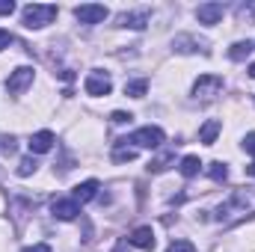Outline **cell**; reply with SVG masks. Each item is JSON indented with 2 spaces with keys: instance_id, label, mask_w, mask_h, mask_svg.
<instances>
[{
  "instance_id": "1",
  "label": "cell",
  "mask_w": 255,
  "mask_h": 252,
  "mask_svg": "<svg viewBox=\"0 0 255 252\" xmlns=\"http://www.w3.org/2000/svg\"><path fill=\"white\" fill-rule=\"evenodd\" d=\"M54 18H57V6H51V3H30L21 9V24L27 30H42Z\"/></svg>"
},
{
  "instance_id": "2",
  "label": "cell",
  "mask_w": 255,
  "mask_h": 252,
  "mask_svg": "<svg viewBox=\"0 0 255 252\" xmlns=\"http://www.w3.org/2000/svg\"><path fill=\"white\" fill-rule=\"evenodd\" d=\"M163 139H166V133L157 125H145V127H136L125 142H133V148H160Z\"/></svg>"
},
{
  "instance_id": "3",
  "label": "cell",
  "mask_w": 255,
  "mask_h": 252,
  "mask_svg": "<svg viewBox=\"0 0 255 252\" xmlns=\"http://www.w3.org/2000/svg\"><path fill=\"white\" fill-rule=\"evenodd\" d=\"M33 77H36V71H33L30 65H18V68L9 74V80H6V92H9V95H21L24 89L33 86Z\"/></svg>"
},
{
  "instance_id": "4",
  "label": "cell",
  "mask_w": 255,
  "mask_h": 252,
  "mask_svg": "<svg viewBox=\"0 0 255 252\" xmlns=\"http://www.w3.org/2000/svg\"><path fill=\"white\" fill-rule=\"evenodd\" d=\"M83 89H86V95H95V98H98V95H110L113 80H110V74H107V71L95 68V71H89V74H86Z\"/></svg>"
},
{
  "instance_id": "5",
  "label": "cell",
  "mask_w": 255,
  "mask_h": 252,
  "mask_svg": "<svg viewBox=\"0 0 255 252\" xmlns=\"http://www.w3.org/2000/svg\"><path fill=\"white\" fill-rule=\"evenodd\" d=\"M172 51L175 54H208V39H199L193 33H178L172 39Z\"/></svg>"
},
{
  "instance_id": "6",
  "label": "cell",
  "mask_w": 255,
  "mask_h": 252,
  "mask_svg": "<svg viewBox=\"0 0 255 252\" xmlns=\"http://www.w3.org/2000/svg\"><path fill=\"white\" fill-rule=\"evenodd\" d=\"M220 89H223V77H217V74H202L196 83H193V98L199 101H208V98H214V95H220Z\"/></svg>"
},
{
  "instance_id": "7",
  "label": "cell",
  "mask_w": 255,
  "mask_h": 252,
  "mask_svg": "<svg viewBox=\"0 0 255 252\" xmlns=\"http://www.w3.org/2000/svg\"><path fill=\"white\" fill-rule=\"evenodd\" d=\"M107 15H110V9L101 3H83L74 9V18L80 24H101V21H107Z\"/></svg>"
},
{
  "instance_id": "8",
  "label": "cell",
  "mask_w": 255,
  "mask_h": 252,
  "mask_svg": "<svg viewBox=\"0 0 255 252\" xmlns=\"http://www.w3.org/2000/svg\"><path fill=\"white\" fill-rule=\"evenodd\" d=\"M151 12L148 9H136V12H122L116 18V27H125V30H145Z\"/></svg>"
},
{
  "instance_id": "9",
  "label": "cell",
  "mask_w": 255,
  "mask_h": 252,
  "mask_svg": "<svg viewBox=\"0 0 255 252\" xmlns=\"http://www.w3.org/2000/svg\"><path fill=\"white\" fill-rule=\"evenodd\" d=\"M51 214H54L57 220H63V223H71V220H77V214H80V205H77L74 199H54V205H51Z\"/></svg>"
},
{
  "instance_id": "10",
  "label": "cell",
  "mask_w": 255,
  "mask_h": 252,
  "mask_svg": "<svg viewBox=\"0 0 255 252\" xmlns=\"http://www.w3.org/2000/svg\"><path fill=\"white\" fill-rule=\"evenodd\" d=\"M223 12H226L223 3H202V6H196V21L199 24H217L223 18Z\"/></svg>"
},
{
  "instance_id": "11",
  "label": "cell",
  "mask_w": 255,
  "mask_h": 252,
  "mask_svg": "<svg viewBox=\"0 0 255 252\" xmlns=\"http://www.w3.org/2000/svg\"><path fill=\"white\" fill-rule=\"evenodd\" d=\"M98 187H101V184H98L95 178H89V181H80L77 187L71 190V199H74L77 205H86V202H92V199L98 196Z\"/></svg>"
},
{
  "instance_id": "12",
  "label": "cell",
  "mask_w": 255,
  "mask_h": 252,
  "mask_svg": "<svg viewBox=\"0 0 255 252\" xmlns=\"http://www.w3.org/2000/svg\"><path fill=\"white\" fill-rule=\"evenodd\" d=\"M54 133L51 130H36L33 136H30V154H45V151H51L54 148Z\"/></svg>"
},
{
  "instance_id": "13",
  "label": "cell",
  "mask_w": 255,
  "mask_h": 252,
  "mask_svg": "<svg viewBox=\"0 0 255 252\" xmlns=\"http://www.w3.org/2000/svg\"><path fill=\"white\" fill-rule=\"evenodd\" d=\"M128 241H130L136 250H154V232H151V226H139V229H133Z\"/></svg>"
},
{
  "instance_id": "14",
  "label": "cell",
  "mask_w": 255,
  "mask_h": 252,
  "mask_svg": "<svg viewBox=\"0 0 255 252\" xmlns=\"http://www.w3.org/2000/svg\"><path fill=\"white\" fill-rule=\"evenodd\" d=\"M220 130H223V125H220L217 119H208V122L202 125V130H199V139H202L205 145H214V139L220 136Z\"/></svg>"
},
{
  "instance_id": "15",
  "label": "cell",
  "mask_w": 255,
  "mask_h": 252,
  "mask_svg": "<svg viewBox=\"0 0 255 252\" xmlns=\"http://www.w3.org/2000/svg\"><path fill=\"white\" fill-rule=\"evenodd\" d=\"M133 157H136V148L128 145L125 139H119L116 148H113V160H116V163H125V160H133Z\"/></svg>"
},
{
  "instance_id": "16",
  "label": "cell",
  "mask_w": 255,
  "mask_h": 252,
  "mask_svg": "<svg viewBox=\"0 0 255 252\" xmlns=\"http://www.w3.org/2000/svg\"><path fill=\"white\" fill-rule=\"evenodd\" d=\"M181 175L184 178H193V175H199V169H202V160L196 157V154H187V157H181Z\"/></svg>"
},
{
  "instance_id": "17",
  "label": "cell",
  "mask_w": 255,
  "mask_h": 252,
  "mask_svg": "<svg viewBox=\"0 0 255 252\" xmlns=\"http://www.w3.org/2000/svg\"><path fill=\"white\" fill-rule=\"evenodd\" d=\"M253 48H255L253 42H235V45H232V51H229V57H232L235 63H241V60H247V57H250V51H253Z\"/></svg>"
},
{
  "instance_id": "18",
  "label": "cell",
  "mask_w": 255,
  "mask_h": 252,
  "mask_svg": "<svg viewBox=\"0 0 255 252\" xmlns=\"http://www.w3.org/2000/svg\"><path fill=\"white\" fill-rule=\"evenodd\" d=\"M208 178H211V181H226V178H229V166L220 163V160L208 163Z\"/></svg>"
},
{
  "instance_id": "19",
  "label": "cell",
  "mask_w": 255,
  "mask_h": 252,
  "mask_svg": "<svg viewBox=\"0 0 255 252\" xmlns=\"http://www.w3.org/2000/svg\"><path fill=\"white\" fill-rule=\"evenodd\" d=\"M148 92V80H130V83H125V95H130V98H142Z\"/></svg>"
},
{
  "instance_id": "20",
  "label": "cell",
  "mask_w": 255,
  "mask_h": 252,
  "mask_svg": "<svg viewBox=\"0 0 255 252\" xmlns=\"http://www.w3.org/2000/svg\"><path fill=\"white\" fill-rule=\"evenodd\" d=\"M39 169V163H36V157L33 154H27V157H21V163H18V175L21 178H27V175H33Z\"/></svg>"
},
{
  "instance_id": "21",
  "label": "cell",
  "mask_w": 255,
  "mask_h": 252,
  "mask_svg": "<svg viewBox=\"0 0 255 252\" xmlns=\"http://www.w3.org/2000/svg\"><path fill=\"white\" fill-rule=\"evenodd\" d=\"M166 252H196V247H193L190 241H175V244H169Z\"/></svg>"
},
{
  "instance_id": "22",
  "label": "cell",
  "mask_w": 255,
  "mask_h": 252,
  "mask_svg": "<svg viewBox=\"0 0 255 252\" xmlns=\"http://www.w3.org/2000/svg\"><path fill=\"white\" fill-rule=\"evenodd\" d=\"M0 148L3 154H15V136H0Z\"/></svg>"
},
{
  "instance_id": "23",
  "label": "cell",
  "mask_w": 255,
  "mask_h": 252,
  "mask_svg": "<svg viewBox=\"0 0 255 252\" xmlns=\"http://www.w3.org/2000/svg\"><path fill=\"white\" fill-rule=\"evenodd\" d=\"M244 151H247V154H253V157H255V130H253V133H247V136H244Z\"/></svg>"
},
{
  "instance_id": "24",
  "label": "cell",
  "mask_w": 255,
  "mask_h": 252,
  "mask_svg": "<svg viewBox=\"0 0 255 252\" xmlns=\"http://www.w3.org/2000/svg\"><path fill=\"white\" fill-rule=\"evenodd\" d=\"M12 42H15V36H12L9 30H3V27H0V51H3V48H9Z\"/></svg>"
},
{
  "instance_id": "25",
  "label": "cell",
  "mask_w": 255,
  "mask_h": 252,
  "mask_svg": "<svg viewBox=\"0 0 255 252\" xmlns=\"http://www.w3.org/2000/svg\"><path fill=\"white\" fill-rule=\"evenodd\" d=\"M110 119H113V122H116V125H125V122H130V119H133V116H130V113H122V110H116V113H113V116H110Z\"/></svg>"
},
{
  "instance_id": "26",
  "label": "cell",
  "mask_w": 255,
  "mask_h": 252,
  "mask_svg": "<svg viewBox=\"0 0 255 252\" xmlns=\"http://www.w3.org/2000/svg\"><path fill=\"white\" fill-rule=\"evenodd\" d=\"M15 12V3L12 0H0V15H12Z\"/></svg>"
},
{
  "instance_id": "27",
  "label": "cell",
  "mask_w": 255,
  "mask_h": 252,
  "mask_svg": "<svg viewBox=\"0 0 255 252\" xmlns=\"http://www.w3.org/2000/svg\"><path fill=\"white\" fill-rule=\"evenodd\" d=\"M21 252H51V247L48 244H33V247H27V250H21Z\"/></svg>"
},
{
  "instance_id": "28",
  "label": "cell",
  "mask_w": 255,
  "mask_h": 252,
  "mask_svg": "<svg viewBox=\"0 0 255 252\" xmlns=\"http://www.w3.org/2000/svg\"><path fill=\"white\" fill-rule=\"evenodd\" d=\"M247 172H250V175L255 178V160H253V166H247Z\"/></svg>"
},
{
  "instance_id": "29",
  "label": "cell",
  "mask_w": 255,
  "mask_h": 252,
  "mask_svg": "<svg viewBox=\"0 0 255 252\" xmlns=\"http://www.w3.org/2000/svg\"><path fill=\"white\" fill-rule=\"evenodd\" d=\"M250 74H253V77H255V63H253V65H250Z\"/></svg>"
}]
</instances>
